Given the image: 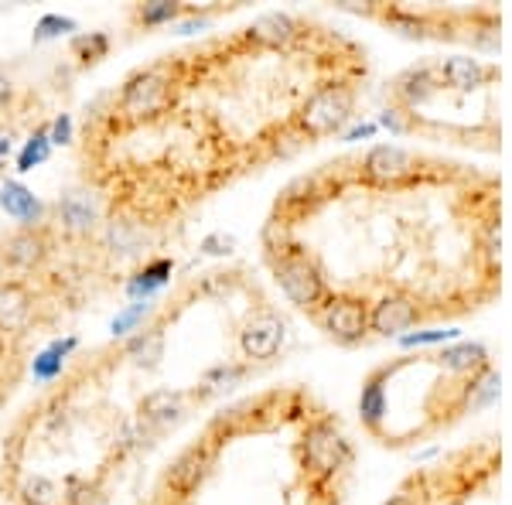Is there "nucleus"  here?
<instances>
[{
  "instance_id": "obj_1",
  "label": "nucleus",
  "mask_w": 512,
  "mask_h": 505,
  "mask_svg": "<svg viewBox=\"0 0 512 505\" xmlns=\"http://www.w3.org/2000/svg\"><path fill=\"white\" fill-rule=\"evenodd\" d=\"M355 117V82L352 79H328L311 89L308 99L297 106L294 127L308 144L342 134L345 123Z\"/></svg>"
},
{
  "instance_id": "obj_2",
  "label": "nucleus",
  "mask_w": 512,
  "mask_h": 505,
  "mask_svg": "<svg viewBox=\"0 0 512 505\" xmlns=\"http://www.w3.org/2000/svg\"><path fill=\"white\" fill-rule=\"evenodd\" d=\"M175 99V76H171L168 65H151V69L137 72L123 82V93L117 99L120 120L127 123H147L154 117H161L164 110Z\"/></svg>"
},
{
  "instance_id": "obj_3",
  "label": "nucleus",
  "mask_w": 512,
  "mask_h": 505,
  "mask_svg": "<svg viewBox=\"0 0 512 505\" xmlns=\"http://www.w3.org/2000/svg\"><path fill=\"white\" fill-rule=\"evenodd\" d=\"M318 328L332 338L335 345H362L369 338V301L355 294H328L321 308L311 314Z\"/></svg>"
},
{
  "instance_id": "obj_4",
  "label": "nucleus",
  "mask_w": 512,
  "mask_h": 505,
  "mask_svg": "<svg viewBox=\"0 0 512 505\" xmlns=\"http://www.w3.org/2000/svg\"><path fill=\"white\" fill-rule=\"evenodd\" d=\"M349 461H352V447L332 417H321L315 424H308V430H304V468L318 482L335 478L338 471L349 468Z\"/></svg>"
},
{
  "instance_id": "obj_5",
  "label": "nucleus",
  "mask_w": 512,
  "mask_h": 505,
  "mask_svg": "<svg viewBox=\"0 0 512 505\" xmlns=\"http://www.w3.org/2000/svg\"><path fill=\"white\" fill-rule=\"evenodd\" d=\"M287 342V321L277 311L260 308L246 318V325L239 328V349L250 362H270L277 359L280 349Z\"/></svg>"
},
{
  "instance_id": "obj_6",
  "label": "nucleus",
  "mask_w": 512,
  "mask_h": 505,
  "mask_svg": "<svg viewBox=\"0 0 512 505\" xmlns=\"http://www.w3.org/2000/svg\"><path fill=\"white\" fill-rule=\"evenodd\" d=\"M212 465H216V447H212V441H198L192 447H185V451L171 461L164 482L175 488L178 495H192L195 488L209 478Z\"/></svg>"
},
{
  "instance_id": "obj_7",
  "label": "nucleus",
  "mask_w": 512,
  "mask_h": 505,
  "mask_svg": "<svg viewBox=\"0 0 512 505\" xmlns=\"http://www.w3.org/2000/svg\"><path fill=\"white\" fill-rule=\"evenodd\" d=\"M48 253H52V239H48L45 226L18 229L4 239V250H0L4 263L14 270H38L48 260Z\"/></svg>"
},
{
  "instance_id": "obj_8",
  "label": "nucleus",
  "mask_w": 512,
  "mask_h": 505,
  "mask_svg": "<svg viewBox=\"0 0 512 505\" xmlns=\"http://www.w3.org/2000/svg\"><path fill=\"white\" fill-rule=\"evenodd\" d=\"M35 321V297L18 280H0V335H18Z\"/></svg>"
},
{
  "instance_id": "obj_9",
  "label": "nucleus",
  "mask_w": 512,
  "mask_h": 505,
  "mask_svg": "<svg viewBox=\"0 0 512 505\" xmlns=\"http://www.w3.org/2000/svg\"><path fill=\"white\" fill-rule=\"evenodd\" d=\"M188 410V393L181 389H154L140 400V420L158 434V430L175 427Z\"/></svg>"
},
{
  "instance_id": "obj_10",
  "label": "nucleus",
  "mask_w": 512,
  "mask_h": 505,
  "mask_svg": "<svg viewBox=\"0 0 512 505\" xmlns=\"http://www.w3.org/2000/svg\"><path fill=\"white\" fill-rule=\"evenodd\" d=\"M55 209H59L62 229L72 236H89L99 226V202H96L93 192H86V188L65 192Z\"/></svg>"
},
{
  "instance_id": "obj_11",
  "label": "nucleus",
  "mask_w": 512,
  "mask_h": 505,
  "mask_svg": "<svg viewBox=\"0 0 512 505\" xmlns=\"http://www.w3.org/2000/svg\"><path fill=\"white\" fill-rule=\"evenodd\" d=\"M246 35L263 48H291L294 41L304 35V24L291 18V14H260V18L246 28Z\"/></svg>"
},
{
  "instance_id": "obj_12",
  "label": "nucleus",
  "mask_w": 512,
  "mask_h": 505,
  "mask_svg": "<svg viewBox=\"0 0 512 505\" xmlns=\"http://www.w3.org/2000/svg\"><path fill=\"white\" fill-rule=\"evenodd\" d=\"M0 209L11 215L14 222H21V229H35L45 222V205H41V198L31 192V188H24L21 181H7V185L0 188Z\"/></svg>"
},
{
  "instance_id": "obj_13",
  "label": "nucleus",
  "mask_w": 512,
  "mask_h": 505,
  "mask_svg": "<svg viewBox=\"0 0 512 505\" xmlns=\"http://www.w3.org/2000/svg\"><path fill=\"white\" fill-rule=\"evenodd\" d=\"M103 243H106V250H113L120 256H130V253H137L140 246H144V229H140L137 222H130V219H110V222H106V229H103Z\"/></svg>"
},
{
  "instance_id": "obj_14",
  "label": "nucleus",
  "mask_w": 512,
  "mask_h": 505,
  "mask_svg": "<svg viewBox=\"0 0 512 505\" xmlns=\"http://www.w3.org/2000/svg\"><path fill=\"white\" fill-rule=\"evenodd\" d=\"M171 270H175L171 267V260H151L144 270L134 273V280L127 284V294L134 297V301H151V294L168 284Z\"/></svg>"
},
{
  "instance_id": "obj_15",
  "label": "nucleus",
  "mask_w": 512,
  "mask_h": 505,
  "mask_svg": "<svg viewBox=\"0 0 512 505\" xmlns=\"http://www.w3.org/2000/svg\"><path fill=\"white\" fill-rule=\"evenodd\" d=\"M127 355H130V362H137V366H144V369H154L158 366V359L164 355V331L158 328H140L134 338L127 342Z\"/></svg>"
},
{
  "instance_id": "obj_16",
  "label": "nucleus",
  "mask_w": 512,
  "mask_h": 505,
  "mask_svg": "<svg viewBox=\"0 0 512 505\" xmlns=\"http://www.w3.org/2000/svg\"><path fill=\"white\" fill-rule=\"evenodd\" d=\"M18 502L21 505H65V492L52 482V478L28 475L18 488Z\"/></svg>"
},
{
  "instance_id": "obj_17",
  "label": "nucleus",
  "mask_w": 512,
  "mask_h": 505,
  "mask_svg": "<svg viewBox=\"0 0 512 505\" xmlns=\"http://www.w3.org/2000/svg\"><path fill=\"white\" fill-rule=\"evenodd\" d=\"M76 338H65V342H52L45 352H38V359L31 362V372H35V379H55L65 366V359H69L72 352H76Z\"/></svg>"
},
{
  "instance_id": "obj_18",
  "label": "nucleus",
  "mask_w": 512,
  "mask_h": 505,
  "mask_svg": "<svg viewBox=\"0 0 512 505\" xmlns=\"http://www.w3.org/2000/svg\"><path fill=\"white\" fill-rule=\"evenodd\" d=\"M52 157V140H48V127H38L35 134L24 140L18 151V171H35L38 164H45Z\"/></svg>"
},
{
  "instance_id": "obj_19",
  "label": "nucleus",
  "mask_w": 512,
  "mask_h": 505,
  "mask_svg": "<svg viewBox=\"0 0 512 505\" xmlns=\"http://www.w3.org/2000/svg\"><path fill=\"white\" fill-rule=\"evenodd\" d=\"M246 372H250V369L239 366V362H219V366H212L202 376V386H205V393H226V389L243 383Z\"/></svg>"
},
{
  "instance_id": "obj_20",
  "label": "nucleus",
  "mask_w": 512,
  "mask_h": 505,
  "mask_svg": "<svg viewBox=\"0 0 512 505\" xmlns=\"http://www.w3.org/2000/svg\"><path fill=\"white\" fill-rule=\"evenodd\" d=\"M154 314V301H134L127 304L117 318L110 321V335L113 338H123V335H134V331H140V325H144L147 318Z\"/></svg>"
},
{
  "instance_id": "obj_21",
  "label": "nucleus",
  "mask_w": 512,
  "mask_h": 505,
  "mask_svg": "<svg viewBox=\"0 0 512 505\" xmlns=\"http://www.w3.org/2000/svg\"><path fill=\"white\" fill-rule=\"evenodd\" d=\"M181 14V4L175 0H151V4H140L137 18L144 28H161V24H171Z\"/></svg>"
},
{
  "instance_id": "obj_22",
  "label": "nucleus",
  "mask_w": 512,
  "mask_h": 505,
  "mask_svg": "<svg viewBox=\"0 0 512 505\" xmlns=\"http://www.w3.org/2000/svg\"><path fill=\"white\" fill-rule=\"evenodd\" d=\"M69 31H79V24L72 18H62V14H45L38 24H35V41H52V38H62Z\"/></svg>"
},
{
  "instance_id": "obj_23",
  "label": "nucleus",
  "mask_w": 512,
  "mask_h": 505,
  "mask_svg": "<svg viewBox=\"0 0 512 505\" xmlns=\"http://www.w3.org/2000/svg\"><path fill=\"white\" fill-rule=\"evenodd\" d=\"M72 52H76L82 62H99L106 52H110V38L99 35V31H93V35H79L72 41Z\"/></svg>"
},
{
  "instance_id": "obj_24",
  "label": "nucleus",
  "mask_w": 512,
  "mask_h": 505,
  "mask_svg": "<svg viewBox=\"0 0 512 505\" xmlns=\"http://www.w3.org/2000/svg\"><path fill=\"white\" fill-rule=\"evenodd\" d=\"M48 140H52V147L72 144V117L69 113H59V117L48 123Z\"/></svg>"
},
{
  "instance_id": "obj_25",
  "label": "nucleus",
  "mask_w": 512,
  "mask_h": 505,
  "mask_svg": "<svg viewBox=\"0 0 512 505\" xmlns=\"http://www.w3.org/2000/svg\"><path fill=\"white\" fill-rule=\"evenodd\" d=\"M233 236H209V239H202V250L205 253H229L233 250Z\"/></svg>"
},
{
  "instance_id": "obj_26",
  "label": "nucleus",
  "mask_w": 512,
  "mask_h": 505,
  "mask_svg": "<svg viewBox=\"0 0 512 505\" xmlns=\"http://www.w3.org/2000/svg\"><path fill=\"white\" fill-rule=\"evenodd\" d=\"M14 154V130L0 127V164H7V157Z\"/></svg>"
},
{
  "instance_id": "obj_27",
  "label": "nucleus",
  "mask_w": 512,
  "mask_h": 505,
  "mask_svg": "<svg viewBox=\"0 0 512 505\" xmlns=\"http://www.w3.org/2000/svg\"><path fill=\"white\" fill-rule=\"evenodd\" d=\"M11 96H14V86H11V79L0 72V110H4L7 103H11Z\"/></svg>"
},
{
  "instance_id": "obj_28",
  "label": "nucleus",
  "mask_w": 512,
  "mask_h": 505,
  "mask_svg": "<svg viewBox=\"0 0 512 505\" xmlns=\"http://www.w3.org/2000/svg\"><path fill=\"white\" fill-rule=\"evenodd\" d=\"M198 28H205V21H188V24H181V35H192Z\"/></svg>"
}]
</instances>
